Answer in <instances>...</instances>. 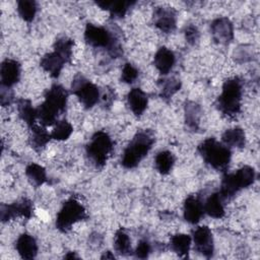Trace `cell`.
I'll list each match as a JSON object with an SVG mask.
<instances>
[{
    "label": "cell",
    "instance_id": "1",
    "mask_svg": "<svg viewBox=\"0 0 260 260\" xmlns=\"http://www.w3.org/2000/svg\"><path fill=\"white\" fill-rule=\"evenodd\" d=\"M68 91L61 84H53L45 93V101L37 108L38 119L42 126L56 124L58 116L66 109Z\"/></svg>",
    "mask_w": 260,
    "mask_h": 260
},
{
    "label": "cell",
    "instance_id": "2",
    "mask_svg": "<svg viewBox=\"0 0 260 260\" xmlns=\"http://www.w3.org/2000/svg\"><path fill=\"white\" fill-rule=\"evenodd\" d=\"M243 95L242 80L235 76L228 78L221 88V93L217 98V109L229 118H235L241 111Z\"/></svg>",
    "mask_w": 260,
    "mask_h": 260
},
{
    "label": "cell",
    "instance_id": "3",
    "mask_svg": "<svg viewBox=\"0 0 260 260\" xmlns=\"http://www.w3.org/2000/svg\"><path fill=\"white\" fill-rule=\"evenodd\" d=\"M155 141L154 135L149 130L137 132L123 152L121 165L125 169H134L147 155Z\"/></svg>",
    "mask_w": 260,
    "mask_h": 260
},
{
    "label": "cell",
    "instance_id": "4",
    "mask_svg": "<svg viewBox=\"0 0 260 260\" xmlns=\"http://www.w3.org/2000/svg\"><path fill=\"white\" fill-rule=\"evenodd\" d=\"M197 149L203 160L212 169L224 173L229 168L232 151L222 142L213 137H208L198 145Z\"/></svg>",
    "mask_w": 260,
    "mask_h": 260
},
{
    "label": "cell",
    "instance_id": "5",
    "mask_svg": "<svg viewBox=\"0 0 260 260\" xmlns=\"http://www.w3.org/2000/svg\"><path fill=\"white\" fill-rule=\"evenodd\" d=\"M256 179V172L250 166H243L235 173H224L218 194L222 200L232 199L242 189L251 186Z\"/></svg>",
    "mask_w": 260,
    "mask_h": 260
},
{
    "label": "cell",
    "instance_id": "6",
    "mask_svg": "<svg viewBox=\"0 0 260 260\" xmlns=\"http://www.w3.org/2000/svg\"><path fill=\"white\" fill-rule=\"evenodd\" d=\"M84 41L90 47L107 49L113 57L121 55L118 41L106 27L87 23L84 29Z\"/></svg>",
    "mask_w": 260,
    "mask_h": 260
},
{
    "label": "cell",
    "instance_id": "7",
    "mask_svg": "<svg viewBox=\"0 0 260 260\" xmlns=\"http://www.w3.org/2000/svg\"><path fill=\"white\" fill-rule=\"evenodd\" d=\"M112 150V138L105 131H96L86 144V154L98 169L104 168Z\"/></svg>",
    "mask_w": 260,
    "mask_h": 260
},
{
    "label": "cell",
    "instance_id": "8",
    "mask_svg": "<svg viewBox=\"0 0 260 260\" xmlns=\"http://www.w3.org/2000/svg\"><path fill=\"white\" fill-rule=\"evenodd\" d=\"M86 217L87 213L84 206L75 198H70L64 202L60 211L57 213L56 228L62 233H67L73 224Z\"/></svg>",
    "mask_w": 260,
    "mask_h": 260
},
{
    "label": "cell",
    "instance_id": "9",
    "mask_svg": "<svg viewBox=\"0 0 260 260\" xmlns=\"http://www.w3.org/2000/svg\"><path fill=\"white\" fill-rule=\"evenodd\" d=\"M71 89L72 92L78 98L79 102L86 109L92 108L100 101L99 87L80 74L75 75V77L73 78Z\"/></svg>",
    "mask_w": 260,
    "mask_h": 260
},
{
    "label": "cell",
    "instance_id": "10",
    "mask_svg": "<svg viewBox=\"0 0 260 260\" xmlns=\"http://www.w3.org/2000/svg\"><path fill=\"white\" fill-rule=\"evenodd\" d=\"M34 212V204L27 198H21L11 204H2L0 207V217L3 222L8 221L16 216L30 218Z\"/></svg>",
    "mask_w": 260,
    "mask_h": 260
},
{
    "label": "cell",
    "instance_id": "11",
    "mask_svg": "<svg viewBox=\"0 0 260 260\" xmlns=\"http://www.w3.org/2000/svg\"><path fill=\"white\" fill-rule=\"evenodd\" d=\"M192 240L195 250L205 258H211L214 253L213 237L210 229L206 225H201L193 231Z\"/></svg>",
    "mask_w": 260,
    "mask_h": 260
},
{
    "label": "cell",
    "instance_id": "12",
    "mask_svg": "<svg viewBox=\"0 0 260 260\" xmlns=\"http://www.w3.org/2000/svg\"><path fill=\"white\" fill-rule=\"evenodd\" d=\"M154 25L162 32L171 34L177 27V12L170 6H158L153 10Z\"/></svg>",
    "mask_w": 260,
    "mask_h": 260
},
{
    "label": "cell",
    "instance_id": "13",
    "mask_svg": "<svg viewBox=\"0 0 260 260\" xmlns=\"http://www.w3.org/2000/svg\"><path fill=\"white\" fill-rule=\"evenodd\" d=\"M213 40L221 45H229L234 40V25L228 17H218L211 22Z\"/></svg>",
    "mask_w": 260,
    "mask_h": 260
},
{
    "label": "cell",
    "instance_id": "14",
    "mask_svg": "<svg viewBox=\"0 0 260 260\" xmlns=\"http://www.w3.org/2000/svg\"><path fill=\"white\" fill-rule=\"evenodd\" d=\"M21 66L13 59H5L0 67V79L2 87L11 88L19 81Z\"/></svg>",
    "mask_w": 260,
    "mask_h": 260
},
{
    "label": "cell",
    "instance_id": "15",
    "mask_svg": "<svg viewBox=\"0 0 260 260\" xmlns=\"http://www.w3.org/2000/svg\"><path fill=\"white\" fill-rule=\"evenodd\" d=\"M66 63H68L66 58H64L61 54H59L56 51L45 54L40 61L41 67L46 72H48L53 78L59 77Z\"/></svg>",
    "mask_w": 260,
    "mask_h": 260
},
{
    "label": "cell",
    "instance_id": "16",
    "mask_svg": "<svg viewBox=\"0 0 260 260\" xmlns=\"http://www.w3.org/2000/svg\"><path fill=\"white\" fill-rule=\"evenodd\" d=\"M183 210L185 220L191 224L198 223L204 214L203 203L194 195H190L185 199Z\"/></svg>",
    "mask_w": 260,
    "mask_h": 260
},
{
    "label": "cell",
    "instance_id": "17",
    "mask_svg": "<svg viewBox=\"0 0 260 260\" xmlns=\"http://www.w3.org/2000/svg\"><path fill=\"white\" fill-rule=\"evenodd\" d=\"M15 249L22 259H34L38 254L37 241L27 233H23L17 238Z\"/></svg>",
    "mask_w": 260,
    "mask_h": 260
},
{
    "label": "cell",
    "instance_id": "18",
    "mask_svg": "<svg viewBox=\"0 0 260 260\" xmlns=\"http://www.w3.org/2000/svg\"><path fill=\"white\" fill-rule=\"evenodd\" d=\"M176 62V57L173 51L167 47H160L153 58L155 68L161 75H167L173 69Z\"/></svg>",
    "mask_w": 260,
    "mask_h": 260
},
{
    "label": "cell",
    "instance_id": "19",
    "mask_svg": "<svg viewBox=\"0 0 260 260\" xmlns=\"http://www.w3.org/2000/svg\"><path fill=\"white\" fill-rule=\"evenodd\" d=\"M127 104L131 112L136 117H139L147 108L148 98L141 88L134 87L127 94Z\"/></svg>",
    "mask_w": 260,
    "mask_h": 260
},
{
    "label": "cell",
    "instance_id": "20",
    "mask_svg": "<svg viewBox=\"0 0 260 260\" xmlns=\"http://www.w3.org/2000/svg\"><path fill=\"white\" fill-rule=\"evenodd\" d=\"M104 10H108L112 17L122 18L128 9L135 3L134 1H98L95 2Z\"/></svg>",
    "mask_w": 260,
    "mask_h": 260
},
{
    "label": "cell",
    "instance_id": "21",
    "mask_svg": "<svg viewBox=\"0 0 260 260\" xmlns=\"http://www.w3.org/2000/svg\"><path fill=\"white\" fill-rule=\"evenodd\" d=\"M30 130L31 131H30L29 141H30L31 147L37 151L44 149L46 145L49 143V141L52 139L51 133H49L46 130V127L42 125L41 126L34 125L30 128Z\"/></svg>",
    "mask_w": 260,
    "mask_h": 260
},
{
    "label": "cell",
    "instance_id": "22",
    "mask_svg": "<svg viewBox=\"0 0 260 260\" xmlns=\"http://www.w3.org/2000/svg\"><path fill=\"white\" fill-rule=\"evenodd\" d=\"M221 141L228 147L243 148L246 144V135L242 128L235 127L228 129L222 133Z\"/></svg>",
    "mask_w": 260,
    "mask_h": 260
},
{
    "label": "cell",
    "instance_id": "23",
    "mask_svg": "<svg viewBox=\"0 0 260 260\" xmlns=\"http://www.w3.org/2000/svg\"><path fill=\"white\" fill-rule=\"evenodd\" d=\"M17 112L19 118L29 127L31 128L36 125V119L38 118L37 109L32 107V104L29 100L19 99L17 101Z\"/></svg>",
    "mask_w": 260,
    "mask_h": 260
},
{
    "label": "cell",
    "instance_id": "24",
    "mask_svg": "<svg viewBox=\"0 0 260 260\" xmlns=\"http://www.w3.org/2000/svg\"><path fill=\"white\" fill-rule=\"evenodd\" d=\"M204 213L213 218H221L224 216V208L222 199L217 193H212L203 204Z\"/></svg>",
    "mask_w": 260,
    "mask_h": 260
},
{
    "label": "cell",
    "instance_id": "25",
    "mask_svg": "<svg viewBox=\"0 0 260 260\" xmlns=\"http://www.w3.org/2000/svg\"><path fill=\"white\" fill-rule=\"evenodd\" d=\"M192 238L186 234H176L171 238L170 247L171 249L182 258L188 256L191 247Z\"/></svg>",
    "mask_w": 260,
    "mask_h": 260
},
{
    "label": "cell",
    "instance_id": "26",
    "mask_svg": "<svg viewBox=\"0 0 260 260\" xmlns=\"http://www.w3.org/2000/svg\"><path fill=\"white\" fill-rule=\"evenodd\" d=\"M185 123L187 127L196 131L199 128V121L201 117V107L195 102H187L185 104Z\"/></svg>",
    "mask_w": 260,
    "mask_h": 260
},
{
    "label": "cell",
    "instance_id": "27",
    "mask_svg": "<svg viewBox=\"0 0 260 260\" xmlns=\"http://www.w3.org/2000/svg\"><path fill=\"white\" fill-rule=\"evenodd\" d=\"M175 164V156L169 150H161L157 152L154 157V167L161 175H168Z\"/></svg>",
    "mask_w": 260,
    "mask_h": 260
},
{
    "label": "cell",
    "instance_id": "28",
    "mask_svg": "<svg viewBox=\"0 0 260 260\" xmlns=\"http://www.w3.org/2000/svg\"><path fill=\"white\" fill-rule=\"evenodd\" d=\"M114 249L118 254L123 256H127L132 253L131 240L127 235V233L122 229L118 230L115 234Z\"/></svg>",
    "mask_w": 260,
    "mask_h": 260
},
{
    "label": "cell",
    "instance_id": "29",
    "mask_svg": "<svg viewBox=\"0 0 260 260\" xmlns=\"http://www.w3.org/2000/svg\"><path fill=\"white\" fill-rule=\"evenodd\" d=\"M25 175L28 180L37 187L43 185L47 181V173L45 168L36 162H31L26 166Z\"/></svg>",
    "mask_w": 260,
    "mask_h": 260
},
{
    "label": "cell",
    "instance_id": "30",
    "mask_svg": "<svg viewBox=\"0 0 260 260\" xmlns=\"http://www.w3.org/2000/svg\"><path fill=\"white\" fill-rule=\"evenodd\" d=\"M181 81L176 77H170L167 79H164L159 84L160 89V98L162 100H170L177 91L181 88Z\"/></svg>",
    "mask_w": 260,
    "mask_h": 260
},
{
    "label": "cell",
    "instance_id": "31",
    "mask_svg": "<svg viewBox=\"0 0 260 260\" xmlns=\"http://www.w3.org/2000/svg\"><path fill=\"white\" fill-rule=\"evenodd\" d=\"M38 7L37 3L32 0H20L17 2V11L19 16L27 21L30 22L34 20Z\"/></svg>",
    "mask_w": 260,
    "mask_h": 260
},
{
    "label": "cell",
    "instance_id": "32",
    "mask_svg": "<svg viewBox=\"0 0 260 260\" xmlns=\"http://www.w3.org/2000/svg\"><path fill=\"white\" fill-rule=\"evenodd\" d=\"M74 41L68 37H61L57 39L54 43V51L61 54L68 62H70L72 57V49H73Z\"/></svg>",
    "mask_w": 260,
    "mask_h": 260
},
{
    "label": "cell",
    "instance_id": "33",
    "mask_svg": "<svg viewBox=\"0 0 260 260\" xmlns=\"http://www.w3.org/2000/svg\"><path fill=\"white\" fill-rule=\"evenodd\" d=\"M72 132H73L72 125L66 120H61L56 123L53 131L51 132V136H52V139L62 141V140L68 139L72 134Z\"/></svg>",
    "mask_w": 260,
    "mask_h": 260
},
{
    "label": "cell",
    "instance_id": "34",
    "mask_svg": "<svg viewBox=\"0 0 260 260\" xmlns=\"http://www.w3.org/2000/svg\"><path fill=\"white\" fill-rule=\"evenodd\" d=\"M138 77V70L131 63H126L121 72V81L125 83H133Z\"/></svg>",
    "mask_w": 260,
    "mask_h": 260
},
{
    "label": "cell",
    "instance_id": "35",
    "mask_svg": "<svg viewBox=\"0 0 260 260\" xmlns=\"http://www.w3.org/2000/svg\"><path fill=\"white\" fill-rule=\"evenodd\" d=\"M150 252H151V246L149 242L146 240H140L134 251V255L136 258L146 259L149 256Z\"/></svg>",
    "mask_w": 260,
    "mask_h": 260
},
{
    "label": "cell",
    "instance_id": "36",
    "mask_svg": "<svg viewBox=\"0 0 260 260\" xmlns=\"http://www.w3.org/2000/svg\"><path fill=\"white\" fill-rule=\"evenodd\" d=\"M184 35H185V39H186L187 43L190 45H195L198 42L199 37H200V32H199L198 28L193 24H188L185 26Z\"/></svg>",
    "mask_w": 260,
    "mask_h": 260
},
{
    "label": "cell",
    "instance_id": "37",
    "mask_svg": "<svg viewBox=\"0 0 260 260\" xmlns=\"http://www.w3.org/2000/svg\"><path fill=\"white\" fill-rule=\"evenodd\" d=\"M12 98H13V95L10 92V88L2 87V89H1V98H0L1 99V105L3 107L10 105L11 102H12Z\"/></svg>",
    "mask_w": 260,
    "mask_h": 260
},
{
    "label": "cell",
    "instance_id": "38",
    "mask_svg": "<svg viewBox=\"0 0 260 260\" xmlns=\"http://www.w3.org/2000/svg\"><path fill=\"white\" fill-rule=\"evenodd\" d=\"M101 258H102V259H115V256H114V254H112V252L107 251V252H105V253L102 255Z\"/></svg>",
    "mask_w": 260,
    "mask_h": 260
},
{
    "label": "cell",
    "instance_id": "39",
    "mask_svg": "<svg viewBox=\"0 0 260 260\" xmlns=\"http://www.w3.org/2000/svg\"><path fill=\"white\" fill-rule=\"evenodd\" d=\"M64 258H65V259H74V258H78V256H77L75 253H73V252H68V253L64 256Z\"/></svg>",
    "mask_w": 260,
    "mask_h": 260
}]
</instances>
